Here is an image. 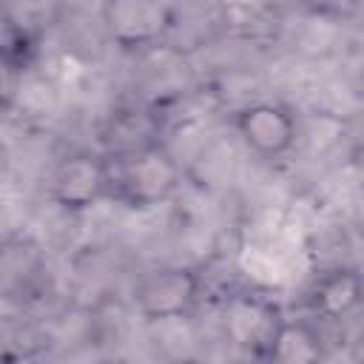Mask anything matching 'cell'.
<instances>
[{
    "instance_id": "277c9868",
    "label": "cell",
    "mask_w": 364,
    "mask_h": 364,
    "mask_svg": "<svg viewBox=\"0 0 364 364\" xmlns=\"http://www.w3.org/2000/svg\"><path fill=\"white\" fill-rule=\"evenodd\" d=\"M51 202L65 213H85L108 199V156L97 151L65 154L48 179Z\"/></svg>"
},
{
    "instance_id": "7a4b0ae2",
    "label": "cell",
    "mask_w": 364,
    "mask_h": 364,
    "mask_svg": "<svg viewBox=\"0 0 364 364\" xmlns=\"http://www.w3.org/2000/svg\"><path fill=\"white\" fill-rule=\"evenodd\" d=\"M202 299V276L185 264H162L142 273L131 287V304L145 321L188 318Z\"/></svg>"
},
{
    "instance_id": "52a82bcc",
    "label": "cell",
    "mask_w": 364,
    "mask_h": 364,
    "mask_svg": "<svg viewBox=\"0 0 364 364\" xmlns=\"http://www.w3.org/2000/svg\"><path fill=\"white\" fill-rule=\"evenodd\" d=\"M358 301H361V279L353 267H338L318 276L307 296L310 313L324 321H338L350 316L358 307Z\"/></svg>"
},
{
    "instance_id": "9c48e42d",
    "label": "cell",
    "mask_w": 364,
    "mask_h": 364,
    "mask_svg": "<svg viewBox=\"0 0 364 364\" xmlns=\"http://www.w3.org/2000/svg\"><path fill=\"white\" fill-rule=\"evenodd\" d=\"M23 74H26V60L14 48L0 46V114L14 105L23 85Z\"/></svg>"
},
{
    "instance_id": "6da1fadb",
    "label": "cell",
    "mask_w": 364,
    "mask_h": 364,
    "mask_svg": "<svg viewBox=\"0 0 364 364\" xmlns=\"http://www.w3.org/2000/svg\"><path fill=\"white\" fill-rule=\"evenodd\" d=\"M108 156V199L131 208L151 210L176 196L182 185V165L165 142H148Z\"/></svg>"
},
{
    "instance_id": "3957f363",
    "label": "cell",
    "mask_w": 364,
    "mask_h": 364,
    "mask_svg": "<svg viewBox=\"0 0 364 364\" xmlns=\"http://www.w3.org/2000/svg\"><path fill=\"white\" fill-rule=\"evenodd\" d=\"M173 0H102V26L122 51H142L173 28Z\"/></svg>"
},
{
    "instance_id": "5b68a950",
    "label": "cell",
    "mask_w": 364,
    "mask_h": 364,
    "mask_svg": "<svg viewBox=\"0 0 364 364\" xmlns=\"http://www.w3.org/2000/svg\"><path fill=\"white\" fill-rule=\"evenodd\" d=\"M233 131L250 154L262 159H282L296 145L299 122L290 108L270 100H256L233 114Z\"/></svg>"
},
{
    "instance_id": "ba28073f",
    "label": "cell",
    "mask_w": 364,
    "mask_h": 364,
    "mask_svg": "<svg viewBox=\"0 0 364 364\" xmlns=\"http://www.w3.org/2000/svg\"><path fill=\"white\" fill-rule=\"evenodd\" d=\"M324 355V344H321V333L310 324V321H290L282 318L267 361H287V364H304V361H318Z\"/></svg>"
},
{
    "instance_id": "8992f818",
    "label": "cell",
    "mask_w": 364,
    "mask_h": 364,
    "mask_svg": "<svg viewBox=\"0 0 364 364\" xmlns=\"http://www.w3.org/2000/svg\"><path fill=\"white\" fill-rule=\"evenodd\" d=\"M282 318V310L259 296H236L225 310V327L233 344L256 358H267Z\"/></svg>"
}]
</instances>
